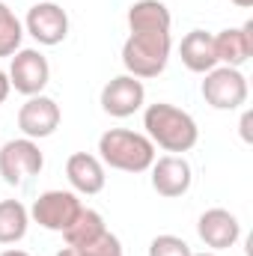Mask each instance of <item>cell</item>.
Returning a JSON list of instances; mask_svg holds the SVG:
<instances>
[{
    "instance_id": "cell-4",
    "label": "cell",
    "mask_w": 253,
    "mask_h": 256,
    "mask_svg": "<svg viewBox=\"0 0 253 256\" xmlns=\"http://www.w3.org/2000/svg\"><path fill=\"white\" fill-rule=\"evenodd\" d=\"M42 167H45V155L36 140L18 137L0 146V176L6 185H24L33 176H39Z\"/></svg>"
},
{
    "instance_id": "cell-16",
    "label": "cell",
    "mask_w": 253,
    "mask_h": 256,
    "mask_svg": "<svg viewBox=\"0 0 253 256\" xmlns=\"http://www.w3.org/2000/svg\"><path fill=\"white\" fill-rule=\"evenodd\" d=\"M173 15L161 0H137L128 9V30L131 33H170Z\"/></svg>"
},
{
    "instance_id": "cell-19",
    "label": "cell",
    "mask_w": 253,
    "mask_h": 256,
    "mask_svg": "<svg viewBox=\"0 0 253 256\" xmlns=\"http://www.w3.org/2000/svg\"><path fill=\"white\" fill-rule=\"evenodd\" d=\"M21 39H24V24L0 0V57H12L15 51H21Z\"/></svg>"
},
{
    "instance_id": "cell-12",
    "label": "cell",
    "mask_w": 253,
    "mask_h": 256,
    "mask_svg": "<svg viewBox=\"0 0 253 256\" xmlns=\"http://www.w3.org/2000/svg\"><path fill=\"white\" fill-rule=\"evenodd\" d=\"M196 236L212 250H226L242 238V224L226 208H206L196 220Z\"/></svg>"
},
{
    "instance_id": "cell-1",
    "label": "cell",
    "mask_w": 253,
    "mask_h": 256,
    "mask_svg": "<svg viewBox=\"0 0 253 256\" xmlns=\"http://www.w3.org/2000/svg\"><path fill=\"white\" fill-rule=\"evenodd\" d=\"M143 128H146V137L155 146H161L164 152H173V155L190 152L196 146V140H200L196 120L190 116L188 110H182L176 104H167V102L146 104Z\"/></svg>"
},
{
    "instance_id": "cell-24",
    "label": "cell",
    "mask_w": 253,
    "mask_h": 256,
    "mask_svg": "<svg viewBox=\"0 0 253 256\" xmlns=\"http://www.w3.org/2000/svg\"><path fill=\"white\" fill-rule=\"evenodd\" d=\"M230 3H236V6H242V9H250L253 0H230Z\"/></svg>"
},
{
    "instance_id": "cell-13",
    "label": "cell",
    "mask_w": 253,
    "mask_h": 256,
    "mask_svg": "<svg viewBox=\"0 0 253 256\" xmlns=\"http://www.w3.org/2000/svg\"><path fill=\"white\" fill-rule=\"evenodd\" d=\"M66 179L74 188V194H86V196L104 191V182H108L104 164L98 161V155H90V152L68 155V161H66Z\"/></svg>"
},
{
    "instance_id": "cell-10",
    "label": "cell",
    "mask_w": 253,
    "mask_h": 256,
    "mask_svg": "<svg viewBox=\"0 0 253 256\" xmlns=\"http://www.w3.org/2000/svg\"><path fill=\"white\" fill-rule=\"evenodd\" d=\"M60 120H63L60 104L54 98H48V96H30L18 110V128L30 140L51 137L60 128Z\"/></svg>"
},
{
    "instance_id": "cell-22",
    "label": "cell",
    "mask_w": 253,
    "mask_h": 256,
    "mask_svg": "<svg viewBox=\"0 0 253 256\" xmlns=\"http://www.w3.org/2000/svg\"><path fill=\"white\" fill-rule=\"evenodd\" d=\"M9 92H12V84H9V74L0 68V104L9 98Z\"/></svg>"
},
{
    "instance_id": "cell-25",
    "label": "cell",
    "mask_w": 253,
    "mask_h": 256,
    "mask_svg": "<svg viewBox=\"0 0 253 256\" xmlns=\"http://www.w3.org/2000/svg\"><path fill=\"white\" fill-rule=\"evenodd\" d=\"M194 256H218V254H194Z\"/></svg>"
},
{
    "instance_id": "cell-8",
    "label": "cell",
    "mask_w": 253,
    "mask_h": 256,
    "mask_svg": "<svg viewBox=\"0 0 253 256\" xmlns=\"http://www.w3.org/2000/svg\"><path fill=\"white\" fill-rule=\"evenodd\" d=\"M24 30L39 42V45H60L66 36H68V15L60 3H51V0H36L24 18Z\"/></svg>"
},
{
    "instance_id": "cell-3",
    "label": "cell",
    "mask_w": 253,
    "mask_h": 256,
    "mask_svg": "<svg viewBox=\"0 0 253 256\" xmlns=\"http://www.w3.org/2000/svg\"><path fill=\"white\" fill-rule=\"evenodd\" d=\"M170 33H131L122 45V66L131 78H158L170 63Z\"/></svg>"
},
{
    "instance_id": "cell-5",
    "label": "cell",
    "mask_w": 253,
    "mask_h": 256,
    "mask_svg": "<svg viewBox=\"0 0 253 256\" xmlns=\"http://www.w3.org/2000/svg\"><path fill=\"white\" fill-rule=\"evenodd\" d=\"M200 92L214 110H238L248 102V78L242 74V68L214 66L212 72H206Z\"/></svg>"
},
{
    "instance_id": "cell-23",
    "label": "cell",
    "mask_w": 253,
    "mask_h": 256,
    "mask_svg": "<svg viewBox=\"0 0 253 256\" xmlns=\"http://www.w3.org/2000/svg\"><path fill=\"white\" fill-rule=\"evenodd\" d=\"M0 256H30L27 250H18V248H9V250H3Z\"/></svg>"
},
{
    "instance_id": "cell-17",
    "label": "cell",
    "mask_w": 253,
    "mask_h": 256,
    "mask_svg": "<svg viewBox=\"0 0 253 256\" xmlns=\"http://www.w3.org/2000/svg\"><path fill=\"white\" fill-rule=\"evenodd\" d=\"M104 232H108L104 218L96 208H80V214L72 220V226L63 232V238L68 248H84V244H92L96 238H102Z\"/></svg>"
},
{
    "instance_id": "cell-2",
    "label": "cell",
    "mask_w": 253,
    "mask_h": 256,
    "mask_svg": "<svg viewBox=\"0 0 253 256\" xmlns=\"http://www.w3.org/2000/svg\"><path fill=\"white\" fill-rule=\"evenodd\" d=\"M98 161L120 173H146L155 164V143L128 128H110L98 137Z\"/></svg>"
},
{
    "instance_id": "cell-15",
    "label": "cell",
    "mask_w": 253,
    "mask_h": 256,
    "mask_svg": "<svg viewBox=\"0 0 253 256\" xmlns=\"http://www.w3.org/2000/svg\"><path fill=\"white\" fill-rule=\"evenodd\" d=\"M179 57L182 66L194 72V74H206L218 66V54H214V36L206 30H190L179 45Z\"/></svg>"
},
{
    "instance_id": "cell-6",
    "label": "cell",
    "mask_w": 253,
    "mask_h": 256,
    "mask_svg": "<svg viewBox=\"0 0 253 256\" xmlns=\"http://www.w3.org/2000/svg\"><path fill=\"white\" fill-rule=\"evenodd\" d=\"M84 202L78 200L74 191H45L30 208V220H36L48 232H66L72 220L80 214Z\"/></svg>"
},
{
    "instance_id": "cell-18",
    "label": "cell",
    "mask_w": 253,
    "mask_h": 256,
    "mask_svg": "<svg viewBox=\"0 0 253 256\" xmlns=\"http://www.w3.org/2000/svg\"><path fill=\"white\" fill-rule=\"evenodd\" d=\"M30 212L18 200H0V244H18L27 236Z\"/></svg>"
},
{
    "instance_id": "cell-7",
    "label": "cell",
    "mask_w": 253,
    "mask_h": 256,
    "mask_svg": "<svg viewBox=\"0 0 253 256\" xmlns=\"http://www.w3.org/2000/svg\"><path fill=\"white\" fill-rule=\"evenodd\" d=\"M9 84H12V90L15 92H21V96H42V90L48 86V80H51V66L45 60V54L42 51H36V48H21V51H15L12 54V63H9Z\"/></svg>"
},
{
    "instance_id": "cell-9",
    "label": "cell",
    "mask_w": 253,
    "mask_h": 256,
    "mask_svg": "<svg viewBox=\"0 0 253 256\" xmlns=\"http://www.w3.org/2000/svg\"><path fill=\"white\" fill-rule=\"evenodd\" d=\"M146 104V90L143 80L131 78V74H116L104 84L102 90V110L114 120H126L134 116L140 108Z\"/></svg>"
},
{
    "instance_id": "cell-14",
    "label": "cell",
    "mask_w": 253,
    "mask_h": 256,
    "mask_svg": "<svg viewBox=\"0 0 253 256\" xmlns=\"http://www.w3.org/2000/svg\"><path fill=\"white\" fill-rule=\"evenodd\" d=\"M214 54L218 63L230 68H242L253 57V21L242 27H226L214 36Z\"/></svg>"
},
{
    "instance_id": "cell-11",
    "label": "cell",
    "mask_w": 253,
    "mask_h": 256,
    "mask_svg": "<svg viewBox=\"0 0 253 256\" xmlns=\"http://www.w3.org/2000/svg\"><path fill=\"white\" fill-rule=\"evenodd\" d=\"M149 170H152V188H155L158 196L176 200V196H185L190 191V185H194V170H190L185 155L155 158V164Z\"/></svg>"
},
{
    "instance_id": "cell-21",
    "label": "cell",
    "mask_w": 253,
    "mask_h": 256,
    "mask_svg": "<svg viewBox=\"0 0 253 256\" xmlns=\"http://www.w3.org/2000/svg\"><path fill=\"white\" fill-rule=\"evenodd\" d=\"M149 256H194V250L179 236H155L149 242Z\"/></svg>"
},
{
    "instance_id": "cell-20",
    "label": "cell",
    "mask_w": 253,
    "mask_h": 256,
    "mask_svg": "<svg viewBox=\"0 0 253 256\" xmlns=\"http://www.w3.org/2000/svg\"><path fill=\"white\" fill-rule=\"evenodd\" d=\"M57 256H122V244L120 238L108 230L102 238H96L92 244H84V248H68L66 244L63 250H57Z\"/></svg>"
}]
</instances>
